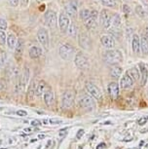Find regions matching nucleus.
<instances>
[{
	"mask_svg": "<svg viewBox=\"0 0 148 149\" xmlns=\"http://www.w3.org/2000/svg\"><path fill=\"white\" fill-rule=\"evenodd\" d=\"M67 133H68V129L67 128L60 129V130L58 131V136H61V137H63V136H65L66 134H67Z\"/></svg>",
	"mask_w": 148,
	"mask_h": 149,
	"instance_id": "obj_37",
	"label": "nucleus"
},
{
	"mask_svg": "<svg viewBox=\"0 0 148 149\" xmlns=\"http://www.w3.org/2000/svg\"><path fill=\"white\" fill-rule=\"evenodd\" d=\"M132 48L133 53H139L140 52V38L138 34H133L132 39Z\"/></svg>",
	"mask_w": 148,
	"mask_h": 149,
	"instance_id": "obj_20",
	"label": "nucleus"
},
{
	"mask_svg": "<svg viewBox=\"0 0 148 149\" xmlns=\"http://www.w3.org/2000/svg\"><path fill=\"white\" fill-rule=\"evenodd\" d=\"M45 137H46L45 134H39V136H38V139H44Z\"/></svg>",
	"mask_w": 148,
	"mask_h": 149,
	"instance_id": "obj_48",
	"label": "nucleus"
},
{
	"mask_svg": "<svg viewBox=\"0 0 148 149\" xmlns=\"http://www.w3.org/2000/svg\"><path fill=\"white\" fill-rule=\"evenodd\" d=\"M147 120H148V116H145V117H142V118H140V119L138 120V124L139 126H143L145 123L147 122Z\"/></svg>",
	"mask_w": 148,
	"mask_h": 149,
	"instance_id": "obj_39",
	"label": "nucleus"
},
{
	"mask_svg": "<svg viewBox=\"0 0 148 149\" xmlns=\"http://www.w3.org/2000/svg\"><path fill=\"white\" fill-rule=\"evenodd\" d=\"M1 110H3V108H2V107H0V111H1Z\"/></svg>",
	"mask_w": 148,
	"mask_h": 149,
	"instance_id": "obj_52",
	"label": "nucleus"
},
{
	"mask_svg": "<svg viewBox=\"0 0 148 149\" xmlns=\"http://www.w3.org/2000/svg\"><path fill=\"white\" fill-rule=\"evenodd\" d=\"M86 90H87V92L89 93V95H90L91 97H93L94 98H96L97 100H102V94H101V92H100V90L99 89V87L96 86L92 82L86 83Z\"/></svg>",
	"mask_w": 148,
	"mask_h": 149,
	"instance_id": "obj_5",
	"label": "nucleus"
},
{
	"mask_svg": "<svg viewBox=\"0 0 148 149\" xmlns=\"http://www.w3.org/2000/svg\"><path fill=\"white\" fill-rule=\"evenodd\" d=\"M31 125L33 127H39V126L41 125V122L39 120H33L31 121Z\"/></svg>",
	"mask_w": 148,
	"mask_h": 149,
	"instance_id": "obj_44",
	"label": "nucleus"
},
{
	"mask_svg": "<svg viewBox=\"0 0 148 149\" xmlns=\"http://www.w3.org/2000/svg\"><path fill=\"white\" fill-rule=\"evenodd\" d=\"M140 51L143 55H148V38L144 35L140 37Z\"/></svg>",
	"mask_w": 148,
	"mask_h": 149,
	"instance_id": "obj_26",
	"label": "nucleus"
},
{
	"mask_svg": "<svg viewBox=\"0 0 148 149\" xmlns=\"http://www.w3.org/2000/svg\"><path fill=\"white\" fill-rule=\"evenodd\" d=\"M7 61V54L4 51H0V68L6 63Z\"/></svg>",
	"mask_w": 148,
	"mask_h": 149,
	"instance_id": "obj_34",
	"label": "nucleus"
},
{
	"mask_svg": "<svg viewBox=\"0 0 148 149\" xmlns=\"http://www.w3.org/2000/svg\"><path fill=\"white\" fill-rule=\"evenodd\" d=\"M9 3L11 6L13 7H17L19 3V0H9Z\"/></svg>",
	"mask_w": 148,
	"mask_h": 149,
	"instance_id": "obj_42",
	"label": "nucleus"
},
{
	"mask_svg": "<svg viewBox=\"0 0 148 149\" xmlns=\"http://www.w3.org/2000/svg\"><path fill=\"white\" fill-rule=\"evenodd\" d=\"M146 149H148V145H146Z\"/></svg>",
	"mask_w": 148,
	"mask_h": 149,
	"instance_id": "obj_53",
	"label": "nucleus"
},
{
	"mask_svg": "<svg viewBox=\"0 0 148 149\" xmlns=\"http://www.w3.org/2000/svg\"><path fill=\"white\" fill-rule=\"evenodd\" d=\"M91 15V11L89 9H83L80 11V19H82L83 22H85L89 17Z\"/></svg>",
	"mask_w": 148,
	"mask_h": 149,
	"instance_id": "obj_31",
	"label": "nucleus"
},
{
	"mask_svg": "<svg viewBox=\"0 0 148 149\" xmlns=\"http://www.w3.org/2000/svg\"><path fill=\"white\" fill-rule=\"evenodd\" d=\"M4 88H5V86L3 85V83L0 82V91H2V90H4Z\"/></svg>",
	"mask_w": 148,
	"mask_h": 149,
	"instance_id": "obj_50",
	"label": "nucleus"
},
{
	"mask_svg": "<svg viewBox=\"0 0 148 149\" xmlns=\"http://www.w3.org/2000/svg\"><path fill=\"white\" fill-rule=\"evenodd\" d=\"M100 43L106 49H114L116 46V41L113 36L109 34H104L100 37Z\"/></svg>",
	"mask_w": 148,
	"mask_h": 149,
	"instance_id": "obj_10",
	"label": "nucleus"
},
{
	"mask_svg": "<svg viewBox=\"0 0 148 149\" xmlns=\"http://www.w3.org/2000/svg\"><path fill=\"white\" fill-rule=\"evenodd\" d=\"M121 24H122V21L119 14H114V15H112V17H111L110 27H112L113 29H119Z\"/></svg>",
	"mask_w": 148,
	"mask_h": 149,
	"instance_id": "obj_19",
	"label": "nucleus"
},
{
	"mask_svg": "<svg viewBox=\"0 0 148 149\" xmlns=\"http://www.w3.org/2000/svg\"><path fill=\"white\" fill-rule=\"evenodd\" d=\"M47 89H48L47 84L44 82V81H40V82L38 83V85L36 86L35 95H37V97H41L42 95H44V93H45Z\"/></svg>",
	"mask_w": 148,
	"mask_h": 149,
	"instance_id": "obj_23",
	"label": "nucleus"
},
{
	"mask_svg": "<svg viewBox=\"0 0 148 149\" xmlns=\"http://www.w3.org/2000/svg\"><path fill=\"white\" fill-rule=\"evenodd\" d=\"M122 72H123L122 67L118 66V64L117 65H112V68L110 69V76L114 78V79H118V78L121 77Z\"/></svg>",
	"mask_w": 148,
	"mask_h": 149,
	"instance_id": "obj_22",
	"label": "nucleus"
},
{
	"mask_svg": "<svg viewBox=\"0 0 148 149\" xmlns=\"http://www.w3.org/2000/svg\"><path fill=\"white\" fill-rule=\"evenodd\" d=\"M22 3H23V5L26 6V5L28 4V0H22Z\"/></svg>",
	"mask_w": 148,
	"mask_h": 149,
	"instance_id": "obj_49",
	"label": "nucleus"
},
{
	"mask_svg": "<svg viewBox=\"0 0 148 149\" xmlns=\"http://www.w3.org/2000/svg\"><path fill=\"white\" fill-rule=\"evenodd\" d=\"M103 60L110 65H117L123 61V54L120 50L109 49L103 53Z\"/></svg>",
	"mask_w": 148,
	"mask_h": 149,
	"instance_id": "obj_1",
	"label": "nucleus"
},
{
	"mask_svg": "<svg viewBox=\"0 0 148 149\" xmlns=\"http://www.w3.org/2000/svg\"><path fill=\"white\" fill-rule=\"evenodd\" d=\"M24 132H26V133H27V134H29V133H31L32 130L30 128H26V129H24Z\"/></svg>",
	"mask_w": 148,
	"mask_h": 149,
	"instance_id": "obj_47",
	"label": "nucleus"
},
{
	"mask_svg": "<svg viewBox=\"0 0 148 149\" xmlns=\"http://www.w3.org/2000/svg\"><path fill=\"white\" fill-rule=\"evenodd\" d=\"M7 45L11 50L15 49V47L17 45V38H16L15 34L11 33V34H9L7 36Z\"/></svg>",
	"mask_w": 148,
	"mask_h": 149,
	"instance_id": "obj_27",
	"label": "nucleus"
},
{
	"mask_svg": "<svg viewBox=\"0 0 148 149\" xmlns=\"http://www.w3.org/2000/svg\"><path fill=\"white\" fill-rule=\"evenodd\" d=\"M35 90H36V87H35V81L33 80L31 81L30 85L28 87V90H27V97H28L29 100H32L33 97L35 95Z\"/></svg>",
	"mask_w": 148,
	"mask_h": 149,
	"instance_id": "obj_28",
	"label": "nucleus"
},
{
	"mask_svg": "<svg viewBox=\"0 0 148 149\" xmlns=\"http://www.w3.org/2000/svg\"><path fill=\"white\" fill-rule=\"evenodd\" d=\"M0 41L3 44L6 42V33H5V30H1L0 31Z\"/></svg>",
	"mask_w": 148,
	"mask_h": 149,
	"instance_id": "obj_38",
	"label": "nucleus"
},
{
	"mask_svg": "<svg viewBox=\"0 0 148 149\" xmlns=\"http://www.w3.org/2000/svg\"><path fill=\"white\" fill-rule=\"evenodd\" d=\"M84 134H85V131H84L83 129H81V130L78 131V133H77V134H76V137H77L78 139H80L81 137H82V136H84Z\"/></svg>",
	"mask_w": 148,
	"mask_h": 149,
	"instance_id": "obj_43",
	"label": "nucleus"
},
{
	"mask_svg": "<svg viewBox=\"0 0 148 149\" xmlns=\"http://www.w3.org/2000/svg\"><path fill=\"white\" fill-rule=\"evenodd\" d=\"M84 24H85V26H87L89 29H96L97 26V11L96 10L91 11L90 17L84 22Z\"/></svg>",
	"mask_w": 148,
	"mask_h": 149,
	"instance_id": "obj_11",
	"label": "nucleus"
},
{
	"mask_svg": "<svg viewBox=\"0 0 148 149\" xmlns=\"http://www.w3.org/2000/svg\"><path fill=\"white\" fill-rule=\"evenodd\" d=\"M80 105L82 106L83 108L86 109H93L96 106V102L94 100V97L89 95H83L82 97L80 98Z\"/></svg>",
	"mask_w": 148,
	"mask_h": 149,
	"instance_id": "obj_12",
	"label": "nucleus"
},
{
	"mask_svg": "<svg viewBox=\"0 0 148 149\" xmlns=\"http://www.w3.org/2000/svg\"><path fill=\"white\" fill-rule=\"evenodd\" d=\"M133 83H135V81H133L132 79V77H131L130 75L126 72L121 78V82H120L119 86L121 87L122 90H129L131 88H133Z\"/></svg>",
	"mask_w": 148,
	"mask_h": 149,
	"instance_id": "obj_13",
	"label": "nucleus"
},
{
	"mask_svg": "<svg viewBox=\"0 0 148 149\" xmlns=\"http://www.w3.org/2000/svg\"><path fill=\"white\" fill-rule=\"evenodd\" d=\"M107 92L112 100H116V98L119 97V94H120L119 84H117L116 82L109 83L108 84V87H107Z\"/></svg>",
	"mask_w": 148,
	"mask_h": 149,
	"instance_id": "obj_14",
	"label": "nucleus"
},
{
	"mask_svg": "<svg viewBox=\"0 0 148 149\" xmlns=\"http://www.w3.org/2000/svg\"><path fill=\"white\" fill-rule=\"evenodd\" d=\"M143 33H144L143 35L145 36V37H147V38H148V24L144 27V31H143Z\"/></svg>",
	"mask_w": 148,
	"mask_h": 149,
	"instance_id": "obj_45",
	"label": "nucleus"
},
{
	"mask_svg": "<svg viewBox=\"0 0 148 149\" xmlns=\"http://www.w3.org/2000/svg\"><path fill=\"white\" fill-rule=\"evenodd\" d=\"M104 147H105V143L101 142V143H99V144L97 146V149H103Z\"/></svg>",
	"mask_w": 148,
	"mask_h": 149,
	"instance_id": "obj_46",
	"label": "nucleus"
},
{
	"mask_svg": "<svg viewBox=\"0 0 148 149\" xmlns=\"http://www.w3.org/2000/svg\"><path fill=\"white\" fill-rule=\"evenodd\" d=\"M28 79H29V69H28V67H24V72H23L22 77H21L22 84H23L24 87L26 85L27 82H28Z\"/></svg>",
	"mask_w": 148,
	"mask_h": 149,
	"instance_id": "obj_29",
	"label": "nucleus"
},
{
	"mask_svg": "<svg viewBox=\"0 0 148 149\" xmlns=\"http://www.w3.org/2000/svg\"><path fill=\"white\" fill-rule=\"evenodd\" d=\"M111 16L109 14V11L106 9H103L100 12L99 15V21L100 24L104 29H110V24H111Z\"/></svg>",
	"mask_w": 148,
	"mask_h": 149,
	"instance_id": "obj_7",
	"label": "nucleus"
},
{
	"mask_svg": "<svg viewBox=\"0 0 148 149\" xmlns=\"http://www.w3.org/2000/svg\"><path fill=\"white\" fill-rule=\"evenodd\" d=\"M74 63L78 68L80 69H87L90 66V61L89 58L86 54L83 52H78L74 57Z\"/></svg>",
	"mask_w": 148,
	"mask_h": 149,
	"instance_id": "obj_3",
	"label": "nucleus"
},
{
	"mask_svg": "<svg viewBox=\"0 0 148 149\" xmlns=\"http://www.w3.org/2000/svg\"><path fill=\"white\" fill-rule=\"evenodd\" d=\"M75 52H76L75 48L72 46V45L68 44V43L63 44L60 47V49H58V53H60V58H63V60H65V61L72 60V58H74Z\"/></svg>",
	"mask_w": 148,
	"mask_h": 149,
	"instance_id": "obj_2",
	"label": "nucleus"
},
{
	"mask_svg": "<svg viewBox=\"0 0 148 149\" xmlns=\"http://www.w3.org/2000/svg\"><path fill=\"white\" fill-rule=\"evenodd\" d=\"M79 45L80 47L82 48L84 50H89L91 49V46H92V41H91V38L86 34V33H82L80 34L79 36Z\"/></svg>",
	"mask_w": 148,
	"mask_h": 149,
	"instance_id": "obj_15",
	"label": "nucleus"
},
{
	"mask_svg": "<svg viewBox=\"0 0 148 149\" xmlns=\"http://www.w3.org/2000/svg\"><path fill=\"white\" fill-rule=\"evenodd\" d=\"M100 1H101L102 5H104V6H106V7H111V8L115 7L117 4L116 0H100Z\"/></svg>",
	"mask_w": 148,
	"mask_h": 149,
	"instance_id": "obj_33",
	"label": "nucleus"
},
{
	"mask_svg": "<svg viewBox=\"0 0 148 149\" xmlns=\"http://www.w3.org/2000/svg\"><path fill=\"white\" fill-rule=\"evenodd\" d=\"M8 24H7V22L5 21L4 19H0V29L1 30H5L7 29Z\"/></svg>",
	"mask_w": 148,
	"mask_h": 149,
	"instance_id": "obj_35",
	"label": "nucleus"
},
{
	"mask_svg": "<svg viewBox=\"0 0 148 149\" xmlns=\"http://www.w3.org/2000/svg\"><path fill=\"white\" fill-rule=\"evenodd\" d=\"M43 97H44V102H45L46 105L47 106H52L54 104V102H55V95H54V93H53L52 89L48 88L45 91L43 95Z\"/></svg>",
	"mask_w": 148,
	"mask_h": 149,
	"instance_id": "obj_16",
	"label": "nucleus"
},
{
	"mask_svg": "<svg viewBox=\"0 0 148 149\" xmlns=\"http://www.w3.org/2000/svg\"><path fill=\"white\" fill-rule=\"evenodd\" d=\"M135 14L141 19H144L145 17H146V12H145L144 8L140 6V5H138V6L135 7Z\"/></svg>",
	"mask_w": 148,
	"mask_h": 149,
	"instance_id": "obj_30",
	"label": "nucleus"
},
{
	"mask_svg": "<svg viewBox=\"0 0 148 149\" xmlns=\"http://www.w3.org/2000/svg\"><path fill=\"white\" fill-rule=\"evenodd\" d=\"M50 144H51V140H49V141H48V143H47V147H49V146H50Z\"/></svg>",
	"mask_w": 148,
	"mask_h": 149,
	"instance_id": "obj_51",
	"label": "nucleus"
},
{
	"mask_svg": "<svg viewBox=\"0 0 148 149\" xmlns=\"http://www.w3.org/2000/svg\"><path fill=\"white\" fill-rule=\"evenodd\" d=\"M67 33L72 37H75L77 35V26H75L74 24H69V27L67 29Z\"/></svg>",
	"mask_w": 148,
	"mask_h": 149,
	"instance_id": "obj_32",
	"label": "nucleus"
},
{
	"mask_svg": "<svg viewBox=\"0 0 148 149\" xmlns=\"http://www.w3.org/2000/svg\"><path fill=\"white\" fill-rule=\"evenodd\" d=\"M44 18H45V24L47 26L49 27H52V29H55L58 22V16L55 11H53V10L47 11L45 13V17H44Z\"/></svg>",
	"mask_w": 148,
	"mask_h": 149,
	"instance_id": "obj_8",
	"label": "nucleus"
},
{
	"mask_svg": "<svg viewBox=\"0 0 148 149\" xmlns=\"http://www.w3.org/2000/svg\"><path fill=\"white\" fill-rule=\"evenodd\" d=\"M139 71H140V81L141 86H145L148 80V69L144 63H139Z\"/></svg>",
	"mask_w": 148,
	"mask_h": 149,
	"instance_id": "obj_18",
	"label": "nucleus"
},
{
	"mask_svg": "<svg viewBox=\"0 0 148 149\" xmlns=\"http://www.w3.org/2000/svg\"><path fill=\"white\" fill-rule=\"evenodd\" d=\"M74 102V93L68 90L63 93V97H61V106L63 109L71 108Z\"/></svg>",
	"mask_w": 148,
	"mask_h": 149,
	"instance_id": "obj_4",
	"label": "nucleus"
},
{
	"mask_svg": "<svg viewBox=\"0 0 148 149\" xmlns=\"http://www.w3.org/2000/svg\"><path fill=\"white\" fill-rule=\"evenodd\" d=\"M16 114L18 115V116H26L27 115V112L26 110H23V109H19V110H18L16 112Z\"/></svg>",
	"mask_w": 148,
	"mask_h": 149,
	"instance_id": "obj_41",
	"label": "nucleus"
},
{
	"mask_svg": "<svg viewBox=\"0 0 148 149\" xmlns=\"http://www.w3.org/2000/svg\"><path fill=\"white\" fill-rule=\"evenodd\" d=\"M123 12H124L126 15H128V14H129L130 15V13H131V8L128 6L127 4H124L123 5Z\"/></svg>",
	"mask_w": 148,
	"mask_h": 149,
	"instance_id": "obj_40",
	"label": "nucleus"
},
{
	"mask_svg": "<svg viewBox=\"0 0 148 149\" xmlns=\"http://www.w3.org/2000/svg\"><path fill=\"white\" fill-rule=\"evenodd\" d=\"M127 73L132 77V79L133 81H138L140 79V71H139V69L136 66L131 67V68L127 71Z\"/></svg>",
	"mask_w": 148,
	"mask_h": 149,
	"instance_id": "obj_21",
	"label": "nucleus"
},
{
	"mask_svg": "<svg viewBox=\"0 0 148 149\" xmlns=\"http://www.w3.org/2000/svg\"><path fill=\"white\" fill-rule=\"evenodd\" d=\"M42 55V49L37 46H33L29 49V57L31 58H37Z\"/></svg>",
	"mask_w": 148,
	"mask_h": 149,
	"instance_id": "obj_25",
	"label": "nucleus"
},
{
	"mask_svg": "<svg viewBox=\"0 0 148 149\" xmlns=\"http://www.w3.org/2000/svg\"><path fill=\"white\" fill-rule=\"evenodd\" d=\"M69 24H70V19H69L68 15L65 12H61L58 17V26H60V31L63 33L67 32Z\"/></svg>",
	"mask_w": 148,
	"mask_h": 149,
	"instance_id": "obj_6",
	"label": "nucleus"
},
{
	"mask_svg": "<svg viewBox=\"0 0 148 149\" xmlns=\"http://www.w3.org/2000/svg\"><path fill=\"white\" fill-rule=\"evenodd\" d=\"M24 40L23 39H19V41H17V45L15 47V55L17 58L21 57L24 53Z\"/></svg>",
	"mask_w": 148,
	"mask_h": 149,
	"instance_id": "obj_24",
	"label": "nucleus"
},
{
	"mask_svg": "<svg viewBox=\"0 0 148 149\" xmlns=\"http://www.w3.org/2000/svg\"><path fill=\"white\" fill-rule=\"evenodd\" d=\"M63 121L60 118H51V119L49 120V123L52 124V125H57V124H60Z\"/></svg>",
	"mask_w": 148,
	"mask_h": 149,
	"instance_id": "obj_36",
	"label": "nucleus"
},
{
	"mask_svg": "<svg viewBox=\"0 0 148 149\" xmlns=\"http://www.w3.org/2000/svg\"><path fill=\"white\" fill-rule=\"evenodd\" d=\"M37 38L40 44L43 46L45 49H48L49 47V32L48 30L44 27H41L37 32Z\"/></svg>",
	"mask_w": 148,
	"mask_h": 149,
	"instance_id": "obj_9",
	"label": "nucleus"
},
{
	"mask_svg": "<svg viewBox=\"0 0 148 149\" xmlns=\"http://www.w3.org/2000/svg\"><path fill=\"white\" fill-rule=\"evenodd\" d=\"M65 9L69 18H75V17H76L78 10H77V5L75 2H69L65 7Z\"/></svg>",
	"mask_w": 148,
	"mask_h": 149,
	"instance_id": "obj_17",
	"label": "nucleus"
}]
</instances>
